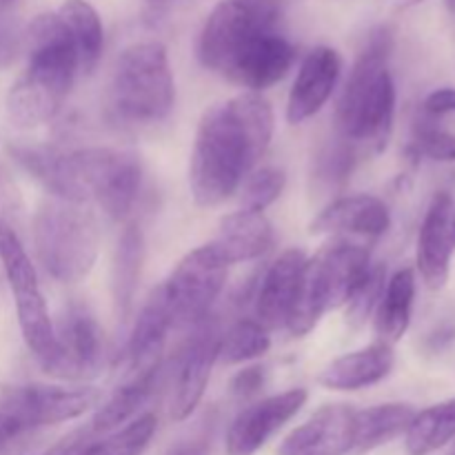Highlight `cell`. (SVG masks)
Instances as JSON below:
<instances>
[{"label":"cell","mask_w":455,"mask_h":455,"mask_svg":"<svg viewBox=\"0 0 455 455\" xmlns=\"http://www.w3.org/2000/svg\"><path fill=\"white\" fill-rule=\"evenodd\" d=\"M0 4H13V0H0Z\"/></svg>","instance_id":"ee69618b"},{"label":"cell","mask_w":455,"mask_h":455,"mask_svg":"<svg viewBox=\"0 0 455 455\" xmlns=\"http://www.w3.org/2000/svg\"><path fill=\"white\" fill-rule=\"evenodd\" d=\"M287 176L280 167H262L249 173L240 185V209L253 213H265L283 196Z\"/></svg>","instance_id":"d6a6232c"},{"label":"cell","mask_w":455,"mask_h":455,"mask_svg":"<svg viewBox=\"0 0 455 455\" xmlns=\"http://www.w3.org/2000/svg\"><path fill=\"white\" fill-rule=\"evenodd\" d=\"M278 0H220L200 29V65L227 80L247 53L278 31Z\"/></svg>","instance_id":"52a82bcc"},{"label":"cell","mask_w":455,"mask_h":455,"mask_svg":"<svg viewBox=\"0 0 455 455\" xmlns=\"http://www.w3.org/2000/svg\"><path fill=\"white\" fill-rule=\"evenodd\" d=\"M307 389L283 391L244 407L227 431V455H256L307 404Z\"/></svg>","instance_id":"5bb4252c"},{"label":"cell","mask_w":455,"mask_h":455,"mask_svg":"<svg viewBox=\"0 0 455 455\" xmlns=\"http://www.w3.org/2000/svg\"><path fill=\"white\" fill-rule=\"evenodd\" d=\"M220 329L207 318L198 327H194V336L180 351L176 378H173L172 403H169V413L176 422L191 418V413L203 400L213 364L216 360H220Z\"/></svg>","instance_id":"7c38bea8"},{"label":"cell","mask_w":455,"mask_h":455,"mask_svg":"<svg viewBox=\"0 0 455 455\" xmlns=\"http://www.w3.org/2000/svg\"><path fill=\"white\" fill-rule=\"evenodd\" d=\"M360 149L351 142L342 140L340 136L336 142L327 145L323 154L318 156V167H315V180L324 185L327 189H336L338 185L347 180L354 173L355 164L360 160Z\"/></svg>","instance_id":"836d02e7"},{"label":"cell","mask_w":455,"mask_h":455,"mask_svg":"<svg viewBox=\"0 0 455 455\" xmlns=\"http://www.w3.org/2000/svg\"><path fill=\"white\" fill-rule=\"evenodd\" d=\"M422 0H395V4H398L400 9H409V7H416V4H420Z\"/></svg>","instance_id":"60d3db41"},{"label":"cell","mask_w":455,"mask_h":455,"mask_svg":"<svg viewBox=\"0 0 455 455\" xmlns=\"http://www.w3.org/2000/svg\"><path fill=\"white\" fill-rule=\"evenodd\" d=\"M265 376V367H258V364L243 369V371L235 373L234 380H231V394H234L235 398H251V395H256L258 391L262 389Z\"/></svg>","instance_id":"f35d334b"},{"label":"cell","mask_w":455,"mask_h":455,"mask_svg":"<svg viewBox=\"0 0 455 455\" xmlns=\"http://www.w3.org/2000/svg\"><path fill=\"white\" fill-rule=\"evenodd\" d=\"M371 265V251L349 240H336L318 256L307 258L300 291L287 323L289 331L298 338L307 336L327 311L345 307Z\"/></svg>","instance_id":"5b68a950"},{"label":"cell","mask_w":455,"mask_h":455,"mask_svg":"<svg viewBox=\"0 0 455 455\" xmlns=\"http://www.w3.org/2000/svg\"><path fill=\"white\" fill-rule=\"evenodd\" d=\"M444 4H447V9L451 13H455V0H444Z\"/></svg>","instance_id":"7bdbcfd3"},{"label":"cell","mask_w":455,"mask_h":455,"mask_svg":"<svg viewBox=\"0 0 455 455\" xmlns=\"http://www.w3.org/2000/svg\"><path fill=\"white\" fill-rule=\"evenodd\" d=\"M27 69L7 93L13 127L34 129L56 118L74 87L78 69L74 43L58 12L40 13L27 25Z\"/></svg>","instance_id":"7a4b0ae2"},{"label":"cell","mask_w":455,"mask_h":455,"mask_svg":"<svg viewBox=\"0 0 455 455\" xmlns=\"http://www.w3.org/2000/svg\"><path fill=\"white\" fill-rule=\"evenodd\" d=\"M0 262H3L4 275H7L9 289H12L18 327L25 338L27 349L44 369L56 355V329H53L47 302L40 291L34 262L18 235L7 225L0 227Z\"/></svg>","instance_id":"ba28073f"},{"label":"cell","mask_w":455,"mask_h":455,"mask_svg":"<svg viewBox=\"0 0 455 455\" xmlns=\"http://www.w3.org/2000/svg\"><path fill=\"white\" fill-rule=\"evenodd\" d=\"M293 62H296V47L280 31H275L267 36L249 56H244L227 80L244 87L247 92L260 93L278 84L291 71Z\"/></svg>","instance_id":"cb8c5ba5"},{"label":"cell","mask_w":455,"mask_h":455,"mask_svg":"<svg viewBox=\"0 0 455 455\" xmlns=\"http://www.w3.org/2000/svg\"><path fill=\"white\" fill-rule=\"evenodd\" d=\"M411 149L435 163H455V133L420 120L413 129Z\"/></svg>","instance_id":"d590c367"},{"label":"cell","mask_w":455,"mask_h":455,"mask_svg":"<svg viewBox=\"0 0 455 455\" xmlns=\"http://www.w3.org/2000/svg\"><path fill=\"white\" fill-rule=\"evenodd\" d=\"M34 251L58 284H76L92 274L98 258V225L84 204L44 200L34 216Z\"/></svg>","instance_id":"8992f818"},{"label":"cell","mask_w":455,"mask_h":455,"mask_svg":"<svg viewBox=\"0 0 455 455\" xmlns=\"http://www.w3.org/2000/svg\"><path fill=\"white\" fill-rule=\"evenodd\" d=\"M355 409L324 404L280 443L278 455H347L354 451Z\"/></svg>","instance_id":"2e32d148"},{"label":"cell","mask_w":455,"mask_h":455,"mask_svg":"<svg viewBox=\"0 0 455 455\" xmlns=\"http://www.w3.org/2000/svg\"><path fill=\"white\" fill-rule=\"evenodd\" d=\"M413 302H416V274L411 267H404L387 280L385 291L376 307V331L380 342L395 345L403 340L411 324Z\"/></svg>","instance_id":"484cf974"},{"label":"cell","mask_w":455,"mask_h":455,"mask_svg":"<svg viewBox=\"0 0 455 455\" xmlns=\"http://www.w3.org/2000/svg\"><path fill=\"white\" fill-rule=\"evenodd\" d=\"M455 440V398L416 411L404 431L409 455H431Z\"/></svg>","instance_id":"f546056e"},{"label":"cell","mask_w":455,"mask_h":455,"mask_svg":"<svg viewBox=\"0 0 455 455\" xmlns=\"http://www.w3.org/2000/svg\"><path fill=\"white\" fill-rule=\"evenodd\" d=\"M455 253V203L449 194L434 196L418 234V271L429 289L438 291L449 283Z\"/></svg>","instance_id":"9a60e30c"},{"label":"cell","mask_w":455,"mask_h":455,"mask_svg":"<svg viewBox=\"0 0 455 455\" xmlns=\"http://www.w3.org/2000/svg\"><path fill=\"white\" fill-rule=\"evenodd\" d=\"M142 262H145V235L138 225H127L118 235L114 265H111V296L120 320L127 318L133 309Z\"/></svg>","instance_id":"d4e9b609"},{"label":"cell","mask_w":455,"mask_h":455,"mask_svg":"<svg viewBox=\"0 0 455 455\" xmlns=\"http://www.w3.org/2000/svg\"><path fill=\"white\" fill-rule=\"evenodd\" d=\"M395 355L387 342H373L340 355L320 373L318 382L329 391H360L378 385L391 373Z\"/></svg>","instance_id":"603a6c76"},{"label":"cell","mask_w":455,"mask_h":455,"mask_svg":"<svg viewBox=\"0 0 455 455\" xmlns=\"http://www.w3.org/2000/svg\"><path fill=\"white\" fill-rule=\"evenodd\" d=\"M394 34L376 27L358 53L336 107V132L360 154H382L395 118V84L389 69Z\"/></svg>","instance_id":"3957f363"},{"label":"cell","mask_w":455,"mask_h":455,"mask_svg":"<svg viewBox=\"0 0 455 455\" xmlns=\"http://www.w3.org/2000/svg\"><path fill=\"white\" fill-rule=\"evenodd\" d=\"M156 429H158V420L154 413H140L136 420L87 444L76 455H142L154 440Z\"/></svg>","instance_id":"4dcf8cb0"},{"label":"cell","mask_w":455,"mask_h":455,"mask_svg":"<svg viewBox=\"0 0 455 455\" xmlns=\"http://www.w3.org/2000/svg\"><path fill=\"white\" fill-rule=\"evenodd\" d=\"M391 227V212L380 198L355 194L329 203L311 222V234H351L380 238Z\"/></svg>","instance_id":"ffe728a7"},{"label":"cell","mask_w":455,"mask_h":455,"mask_svg":"<svg viewBox=\"0 0 455 455\" xmlns=\"http://www.w3.org/2000/svg\"><path fill=\"white\" fill-rule=\"evenodd\" d=\"M9 154L36 182L44 187L47 194H52V198L76 204L87 203V194L74 172L71 151L49 145H12Z\"/></svg>","instance_id":"44dd1931"},{"label":"cell","mask_w":455,"mask_h":455,"mask_svg":"<svg viewBox=\"0 0 455 455\" xmlns=\"http://www.w3.org/2000/svg\"><path fill=\"white\" fill-rule=\"evenodd\" d=\"M71 163L87 200H96L111 220H124L132 213L142 187L136 156L111 147H84L71 151Z\"/></svg>","instance_id":"9c48e42d"},{"label":"cell","mask_w":455,"mask_h":455,"mask_svg":"<svg viewBox=\"0 0 455 455\" xmlns=\"http://www.w3.org/2000/svg\"><path fill=\"white\" fill-rule=\"evenodd\" d=\"M209 244L227 267L256 260L274 244V227L265 213L240 209L222 218L216 238Z\"/></svg>","instance_id":"7402d4cb"},{"label":"cell","mask_w":455,"mask_h":455,"mask_svg":"<svg viewBox=\"0 0 455 455\" xmlns=\"http://www.w3.org/2000/svg\"><path fill=\"white\" fill-rule=\"evenodd\" d=\"M425 111L429 116H444L455 111V89H435L425 100Z\"/></svg>","instance_id":"ab89813d"},{"label":"cell","mask_w":455,"mask_h":455,"mask_svg":"<svg viewBox=\"0 0 455 455\" xmlns=\"http://www.w3.org/2000/svg\"><path fill=\"white\" fill-rule=\"evenodd\" d=\"M172 327V314H169L163 289L158 287L147 298L136 323H133L132 336L124 347V378L158 371L164 340H167Z\"/></svg>","instance_id":"d6986e66"},{"label":"cell","mask_w":455,"mask_h":455,"mask_svg":"<svg viewBox=\"0 0 455 455\" xmlns=\"http://www.w3.org/2000/svg\"><path fill=\"white\" fill-rule=\"evenodd\" d=\"M58 16L65 22L78 56L80 74L92 76L100 62L105 47V31L100 16L87 0H65L58 9Z\"/></svg>","instance_id":"83f0119b"},{"label":"cell","mask_w":455,"mask_h":455,"mask_svg":"<svg viewBox=\"0 0 455 455\" xmlns=\"http://www.w3.org/2000/svg\"><path fill=\"white\" fill-rule=\"evenodd\" d=\"M305 265L307 253L302 249H287L262 275L256 291V323H260L267 331L287 327L300 291Z\"/></svg>","instance_id":"ac0fdd59"},{"label":"cell","mask_w":455,"mask_h":455,"mask_svg":"<svg viewBox=\"0 0 455 455\" xmlns=\"http://www.w3.org/2000/svg\"><path fill=\"white\" fill-rule=\"evenodd\" d=\"M387 284V271L385 265L380 262H373L369 274L364 275L363 283L358 284V289L354 291V296L349 298V302L345 305L347 309V323L351 329H360L367 324V320L371 318V314L376 311L378 302H380L382 291H385Z\"/></svg>","instance_id":"e575fe53"},{"label":"cell","mask_w":455,"mask_h":455,"mask_svg":"<svg viewBox=\"0 0 455 455\" xmlns=\"http://www.w3.org/2000/svg\"><path fill=\"white\" fill-rule=\"evenodd\" d=\"M342 58L333 47L320 44L311 49L298 69L287 100V123L300 124L314 118L331 98L340 80Z\"/></svg>","instance_id":"e0dca14e"},{"label":"cell","mask_w":455,"mask_h":455,"mask_svg":"<svg viewBox=\"0 0 455 455\" xmlns=\"http://www.w3.org/2000/svg\"><path fill=\"white\" fill-rule=\"evenodd\" d=\"M145 3L149 4V7H164V4L173 3V0H145Z\"/></svg>","instance_id":"b9f144b4"},{"label":"cell","mask_w":455,"mask_h":455,"mask_svg":"<svg viewBox=\"0 0 455 455\" xmlns=\"http://www.w3.org/2000/svg\"><path fill=\"white\" fill-rule=\"evenodd\" d=\"M25 47V31L18 25L12 4H0V71L9 69Z\"/></svg>","instance_id":"8d00e7d4"},{"label":"cell","mask_w":455,"mask_h":455,"mask_svg":"<svg viewBox=\"0 0 455 455\" xmlns=\"http://www.w3.org/2000/svg\"><path fill=\"white\" fill-rule=\"evenodd\" d=\"M27 434H31L29 427L22 422L16 409L12 407L4 389H0V455L12 449L18 440L25 438Z\"/></svg>","instance_id":"74e56055"},{"label":"cell","mask_w":455,"mask_h":455,"mask_svg":"<svg viewBox=\"0 0 455 455\" xmlns=\"http://www.w3.org/2000/svg\"><path fill=\"white\" fill-rule=\"evenodd\" d=\"M271 347V336L256 320H238L220 340V360L227 364H243L265 355Z\"/></svg>","instance_id":"1f68e13d"},{"label":"cell","mask_w":455,"mask_h":455,"mask_svg":"<svg viewBox=\"0 0 455 455\" xmlns=\"http://www.w3.org/2000/svg\"><path fill=\"white\" fill-rule=\"evenodd\" d=\"M413 416H416V409L407 403L376 404V407L355 411L354 451L351 453L363 455L385 447L407 431Z\"/></svg>","instance_id":"4316f807"},{"label":"cell","mask_w":455,"mask_h":455,"mask_svg":"<svg viewBox=\"0 0 455 455\" xmlns=\"http://www.w3.org/2000/svg\"><path fill=\"white\" fill-rule=\"evenodd\" d=\"M107 102L114 120L136 129L154 127L172 114L176 83L163 43L142 40L120 53Z\"/></svg>","instance_id":"277c9868"},{"label":"cell","mask_w":455,"mask_h":455,"mask_svg":"<svg viewBox=\"0 0 455 455\" xmlns=\"http://www.w3.org/2000/svg\"><path fill=\"white\" fill-rule=\"evenodd\" d=\"M156 376L158 371L124 378L123 385L111 394V398L96 409V416L92 420L93 434H111L127 422L136 420L140 409L149 403L151 394H154Z\"/></svg>","instance_id":"f1b7e54d"},{"label":"cell","mask_w":455,"mask_h":455,"mask_svg":"<svg viewBox=\"0 0 455 455\" xmlns=\"http://www.w3.org/2000/svg\"><path fill=\"white\" fill-rule=\"evenodd\" d=\"M4 394L29 431L76 420L100 404L96 387L16 385L4 387Z\"/></svg>","instance_id":"4fadbf2b"},{"label":"cell","mask_w":455,"mask_h":455,"mask_svg":"<svg viewBox=\"0 0 455 455\" xmlns=\"http://www.w3.org/2000/svg\"><path fill=\"white\" fill-rule=\"evenodd\" d=\"M56 329V355L44 367L58 380H92L105 364V333L87 305L71 302Z\"/></svg>","instance_id":"8fae6325"},{"label":"cell","mask_w":455,"mask_h":455,"mask_svg":"<svg viewBox=\"0 0 455 455\" xmlns=\"http://www.w3.org/2000/svg\"><path fill=\"white\" fill-rule=\"evenodd\" d=\"M227 271L229 267L209 243L178 262L172 275L160 284L173 327H198L209 318V311L227 283Z\"/></svg>","instance_id":"30bf717a"},{"label":"cell","mask_w":455,"mask_h":455,"mask_svg":"<svg viewBox=\"0 0 455 455\" xmlns=\"http://www.w3.org/2000/svg\"><path fill=\"white\" fill-rule=\"evenodd\" d=\"M451 455H455V449H453V453H451Z\"/></svg>","instance_id":"f6af8a7d"},{"label":"cell","mask_w":455,"mask_h":455,"mask_svg":"<svg viewBox=\"0 0 455 455\" xmlns=\"http://www.w3.org/2000/svg\"><path fill=\"white\" fill-rule=\"evenodd\" d=\"M274 138V109L260 93L244 92L209 107L196 129L189 189L198 207L229 200Z\"/></svg>","instance_id":"6da1fadb"}]
</instances>
